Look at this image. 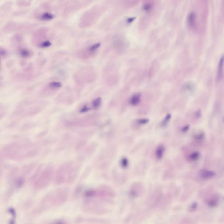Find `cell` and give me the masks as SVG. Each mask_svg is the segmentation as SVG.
<instances>
[{"mask_svg":"<svg viewBox=\"0 0 224 224\" xmlns=\"http://www.w3.org/2000/svg\"><path fill=\"white\" fill-rule=\"evenodd\" d=\"M200 156V153L198 152L195 151V152H193L189 156V159L191 161H196L199 159Z\"/></svg>","mask_w":224,"mask_h":224,"instance_id":"14","label":"cell"},{"mask_svg":"<svg viewBox=\"0 0 224 224\" xmlns=\"http://www.w3.org/2000/svg\"><path fill=\"white\" fill-rule=\"evenodd\" d=\"M18 53L22 58H28L31 56L32 52L28 49L21 48L18 50Z\"/></svg>","mask_w":224,"mask_h":224,"instance_id":"12","label":"cell"},{"mask_svg":"<svg viewBox=\"0 0 224 224\" xmlns=\"http://www.w3.org/2000/svg\"><path fill=\"white\" fill-rule=\"evenodd\" d=\"M223 121H224V119H223Z\"/></svg>","mask_w":224,"mask_h":224,"instance_id":"30","label":"cell"},{"mask_svg":"<svg viewBox=\"0 0 224 224\" xmlns=\"http://www.w3.org/2000/svg\"><path fill=\"white\" fill-rule=\"evenodd\" d=\"M151 8V4H144L143 6L144 10L146 11H149L150 10Z\"/></svg>","mask_w":224,"mask_h":224,"instance_id":"23","label":"cell"},{"mask_svg":"<svg viewBox=\"0 0 224 224\" xmlns=\"http://www.w3.org/2000/svg\"><path fill=\"white\" fill-rule=\"evenodd\" d=\"M220 201V196L218 194H215L210 196L206 200L207 206L210 208H215L218 205Z\"/></svg>","mask_w":224,"mask_h":224,"instance_id":"3","label":"cell"},{"mask_svg":"<svg viewBox=\"0 0 224 224\" xmlns=\"http://www.w3.org/2000/svg\"><path fill=\"white\" fill-rule=\"evenodd\" d=\"M142 188L135 187L131 189L130 195L132 198H137L142 195Z\"/></svg>","mask_w":224,"mask_h":224,"instance_id":"7","label":"cell"},{"mask_svg":"<svg viewBox=\"0 0 224 224\" xmlns=\"http://www.w3.org/2000/svg\"><path fill=\"white\" fill-rule=\"evenodd\" d=\"M189 128H190V126L186 125L182 129V132H187V131L189 130Z\"/></svg>","mask_w":224,"mask_h":224,"instance_id":"26","label":"cell"},{"mask_svg":"<svg viewBox=\"0 0 224 224\" xmlns=\"http://www.w3.org/2000/svg\"><path fill=\"white\" fill-rule=\"evenodd\" d=\"M165 148L162 145H159L156 151V156L157 159L160 160L163 158L165 152Z\"/></svg>","mask_w":224,"mask_h":224,"instance_id":"9","label":"cell"},{"mask_svg":"<svg viewBox=\"0 0 224 224\" xmlns=\"http://www.w3.org/2000/svg\"><path fill=\"white\" fill-rule=\"evenodd\" d=\"M141 97H142V95L140 93H137L133 95L130 98V101H129V102L131 106H133V107L137 106L141 102Z\"/></svg>","mask_w":224,"mask_h":224,"instance_id":"5","label":"cell"},{"mask_svg":"<svg viewBox=\"0 0 224 224\" xmlns=\"http://www.w3.org/2000/svg\"><path fill=\"white\" fill-rule=\"evenodd\" d=\"M7 52L6 51V50H4V48H2V47L1 48V58H4V57H6L7 55Z\"/></svg>","mask_w":224,"mask_h":224,"instance_id":"25","label":"cell"},{"mask_svg":"<svg viewBox=\"0 0 224 224\" xmlns=\"http://www.w3.org/2000/svg\"><path fill=\"white\" fill-rule=\"evenodd\" d=\"M198 208V203L197 202H193L188 207V210L190 212H193L197 210Z\"/></svg>","mask_w":224,"mask_h":224,"instance_id":"16","label":"cell"},{"mask_svg":"<svg viewBox=\"0 0 224 224\" xmlns=\"http://www.w3.org/2000/svg\"><path fill=\"white\" fill-rule=\"evenodd\" d=\"M18 6H26L30 5L31 1H18Z\"/></svg>","mask_w":224,"mask_h":224,"instance_id":"21","label":"cell"},{"mask_svg":"<svg viewBox=\"0 0 224 224\" xmlns=\"http://www.w3.org/2000/svg\"><path fill=\"white\" fill-rule=\"evenodd\" d=\"M171 118V115L169 113L164 118L161 123V126L162 127H165L168 124Z\"/></svg>","mask_w":224,"mask_h":224,"instance_id":"18","label":"cell"},{"mask_svg":"<svg viewBox=\"0 0 224 224\" xmlns=\"http://www.w3.org/2000/svg\"><path fill=\"white\" fill-rule=\"evenodd\" d=\"M120 166L123 168L125 169L129 166V161L126 157H123L120 160Z\"/></svg>","mask_w":224,"mask_h":224,"instance_id":"17","label":"cell"},{"mask_svg":"<svg viewBox=\"0 0 224 224\" xmlns=\"http://www.w3.org/2000/svg\"><path fill=\"white\" fill-rule=\"evenodd\" d=\"M135 18H134V17H131V18H127V23H132V22L133 21H134V20Z\"/></svg>","mask_w":224,"mask_h":224,"instance_id":"28","label":"cell"},{"mask_svg":"<svg viewBox=\"0 0 224 224\" xmlns=\"http://www.w3.org/2000/svg\"><path fill=\"white\" fill-rule=\"evenodd\" d=\"M224 65V54L222 55L221 58H220V61H219V64H218V68L217 74V79L218 80L221 78L222 75H223Z\"/></svg>","mask_w":224,"mask_h":224,"instance_id":"6","label":"cell"},{"mask_svg":"<svg viewBox=\"0 0 224 224\" xmlns=\"http://www.w3.org/2000/svg\"><path fill=\"white\" fill-rule=\"evenodd\" d=\"M216 173L212 171L208 170H202L200 172V176L204 180H208L215 177Z\"/></svg>","mask_w":224,"mask_h":224,"instance_id":"4","label":"cell"},{"mask_svg":"<svg viewBox=\"0 0 224 224\" xmlns=\"http://www.w3.org/2000/svg\"><path fill=\"white\" fill-rule=\"evenodd\" d=\"M54 18V16L52 13L48 12H45L42 13L40 16L39 18L41 20L43 21H49L52 20Z\"/></svg>","mask_w":224,"mask_h":224,"instance_id":"11","label":"cell"},{"mask_svg":"<svg viewBox=\"0 0 224 224\" xmlns=\"http://www.w3.org/2000/svg\"><path fill=\"white\" fill-rule=\"evenodd\" d=\"M196 14L194 12H191L188 15L187 22L189 26L192 27H194L196 26Z\"/></svg>","mask_w":224,"mask_h":224,"instance_id":"8","label":"cell"},{"mask_svg":"<svg viewBox=\"0 0 224 224\" xmlns=\"http://www.w3.org/2000/svg\"><path fill=\"white\" fill-rule=\"evenodd\" d=\"M102 103V99L101 98H98L95 99L93 101L92 107L95 109H97L100 107Z\"/></svg>","mask_w":224,"mask_h":224,"instance_id":"15","label":"cell"},{"mask_svg":"<svg viewBox=\"0 0 224 224\" xmlns=\"http://www.w3.org/2000/svg\"><path fill=\"white\" fill-rule=\"evenodd\" d=\"M51 45V43L50 41H48V40H46V41H44L41 43L39 44V46L40 47H41V48H47V47H49V46H50Z\"/></svg>","mask_w":224,"mask_h":224,"instance_id":"19","label":"cell"},{"mask_svg":"<svg viewBox=\"0 0 224 224\" xmlns=\"http://www.w3.org/2000/svg\"><path fill=\"white\" fill-rule=\"evenodd\" d=\"M137 124L141 125H144L146 124L149 122V119L147 118H142L138 119L137 121Z\"/></svg>","mask_w":224,"mask_h":224,"instance_id":"20","label":"cell"},{"mask_svg":"<svg viewBox=\"0 0 224 224\" xmlns=\"http://www.w3.org/2000/svg\"><path fill=\"white\" fill-rule=\"evenodd\" d=\"M204 134L203 133L201 132L200 133L196 135L195 137V138L198 140H201L204 137Z\"/></svg>","mask_w":224,"mask_h":224,"instance_id":"24","label":"cell"},{"mask_svg":"<svg viewBox=\"0 0 224 224\" xmlns=\"http://www.w3.org/2000/svg\"><path fill=\"white\" fill-rule=\"evenodd\" d=\"M62 86V84L60 82L53 81L49 83L47 85L48 88H50V90H57L61 88Z\"/></svg>","mask_w":224,"mask_h":224,"instance_id":"10","label":"cell"},{"mask_svg":"<svg viewBox=\"0 0 224 224\" xmlns=\"http://www.w3.org/2000/svg\"><path fill=\"white\" fill-rule=\"evenodd\" d=\"M223 207L224 208V196L223 199Z\"/></svg>","mask_w":224,"mask_h":224,"instance_id":"29","label":"cell"},{"mask_svg":"<svg viewBox=\"0 0 224 224\" xmlns=\"http://www.w3.org/2000/svg\"><path fill=\"white\" fill-rule=\"evenodd\" d=\"M50 224H68L66 222L62 220H57L53 221Z\"/></svg>","mask_w":224,"mask_h":224,"instance_id":"22","label":"cell"},{"mask_svg":"<svg viewBox=\"0 0 224 224\" xmlns=\"http://www.w3.org/2000/svg\"><path fill=\"white\" fill-rule=\"evenodd\" d=\"M100 45L101 43H95V44L90 46L87 49V52H88L89 53H93L99 49Z\"/></svg>","mask_w":224,"mask_h":224,"instance_id":"13","label":"cell"},{"mask_svg":"<svg viewBox=\"0 0 224 224\" xmlns=\"http://www.w3.org/2000/svg\"><path fill=\"white\" fill-rule=\"evenodd\" d=\"M51 178L52 173L50 170L43 171L35 182V189L40 190L46 188L50 184Z\"/></svg>","mask_w":224,"mask_h":224,"instance_id":"2","label":"cell"},{"mask_svg":"<svg viewBox=\"0 0 224 224\" xmlns=\"http://www.w3.org/2000/svg\"><path fill=\"white\" fill-rule=\"evenodd\" d=\"M68 192L60 189L53 191L46 194L35 209V213H42L50 209L61 206L67 201Z\"/></svg>","mask_w":224,"mask_h":224,"instance_id":"1","label":"cell"},{"mask_svg":"<svg viewBox=\"0 0 224 224\" xmlns=\"http://www.w3.org/2000/svg\"><path fill=\"white\" fill-rule=\"evenodd\" d=\"M201 116V112L200 110H198L195 113V116H196V117L199 118Z\"/></svg>","mask_w":224,"mask_h":224,"instance_id":"27","label":"cell"}]
</instances>
